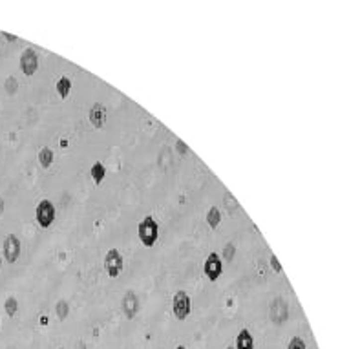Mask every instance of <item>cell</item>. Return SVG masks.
Segmentation results:
<instances>
[{
    "label": "cell",
    "instance_id": "6",
    "mask_svg": "<svg viewBox=\"0 0 349 349\" xmlns=\"http://www.w3.org/2000/svg\"><path fill=\"white\" fill-rule=\"evenodd\" d=\"M37 68H39V53L33 48H26L20 55V70L26 77H31L37 72Z\"/></svg>",
    "mask_w": 349,
    "mask_h": 349
},
{
    "label": "cell",
    "instance_id": "8",
    "mask_svg": "<svg viewBox=\"0 0 349 349\" xmlns=\"http://www.w3.org/2000/svg\"><path fill=\"white\" fill-rule=\"evenodd\" d=\"M269 316H270V320H272V324H276V326H280V324H283V322H287V316H289L287 302H285L283 298L272 300Z\"/></svg>",
    "mask_w": 349,
    "mask_h": 349
},
{
    "label": "cell",
    "instance_id": "11",
    "mask_svg": "<svg viewBox=\"0 0 349 349\" xmlns=\"http://www.w3.org/2000/svg\"><path fill=\"white\" fill-rule=\"evenodd\" d=\"M234 349H254V338L249 329H242L236 338V348Z\"/></svg>",
    "mask_w": 349,
    "mask_h": 349
},
{
    "label": "cell",
    "instance_id": "5",
    "mask_svg": "<svg viewBox=\"0 0 349 349\" xmlns=\"http://www.w3.org/2000/svg\"><path fill=\"white\" fill-rule=\"evenodd\" d=\"M203 270H205V276H207L210 282H216L218 278L223 272V262H221L220 254L210 253L205 260V265H203Z\"/></svg>",
    "mask_w": 349,
    "mask_h": 349
},
{
    "label": "cell",
    "instance_id": "24",
    "mask_svg": "<svg viewBox=\"0 0 349 349\" xmlns=\"http://www.w3.org/2000/svg\"><path fill=\"white\" fill-rule=\"evenodd\" d=\"M2 37H6L7 40H17V37H15V35H9V33H2Z\"/></svg>",
    "mask_w": 349,
    "mask_h": 349
},
{
    "label": "cell",
    "instance_id": "27",
    "mask_svg": "<svg viewBox=\"0 0 349 349\" xmlns=\"http://www.w3.org/2000/svg\"><path fill=\"white\" fill-rule=\"evenodd\" d=\"M175 349H186V348H185V346H177Z\"/></svg>",
    "mask_w": 349,
    "mask_h": 349
},
{
    "label": "cell",
    "instance_id": "28",
    "mask_svg": "<svg viewBox=\"0 0 349 349\" xmlns=\"http://www.w3.org/2000/svg\"><path fill=\"white\" fill-rule=\"evenodd\" d=\"M0 267H2V258H0Z\"/></svg>",
    "mask_w": 349,
    "mask_h": 349
},
{
    "label": "cell",
    "instance_id": "26",
    "mask_svg": "<svg viewBox=\"0 0 349 349\" xmlns=\"http://www.w3.org/2000/svg\"><path fill=\"white\" fill-rule=\"evenodd\" d=\"M40 324L46 326V324H48V316H40Z\"/></svg>",
    "mask_w": 349,
    "mask_h": 349
},
{
    "label": "cell",
    "instance_id": "17",
    "mask_svg": "<svg viewBox=\"0 0 349 349\" xmlns=\"http://www.w3.org/2000/svg\"><path fill=\"white\" fill-rule=\"evenodd\" d=\"M68 304L64 302V300H59L57 302V305H55V313H57V316L61 318V320H66V316H68Z\"/></svg>",
    "mask_w": 349,
    "mask_h": 349
},
{
    "label": "cell",
    "instance_id": "3",
    "mask_svg": "<svg viewBox=\"0 0 349 349\" xmlns=\"http://www.w3.org/2000/svg\"><path fill=\"white\" fill-rule=\"evenodd\" d=\"M35 218H37V223H39L42 229L51 227V223L55 221V207H53V203H51L50 199H42V201L37 205Z\"/></svg>",
    "mask_w": 349,
    "mask_h": 349
},
{
    "label": "cell",
    "instance_id": "7",
    "mask_svg": "<svg viewBox=\"0 0 349 349\" xmlns=\"http://www.w3.org/2000/svg\"><path fill=\"white\" fill-rule=\"evenodd\" d=\"M20 240H18L15 234H7L6 240H4V258H6L7 263H15L18 258H20Z\"/></svg>",
    "mask_w": 349,
    "mask_h": 349
},
{
    "label": "cell",
    "instance_id": "2",
    "mask_svg": "<svg viewBox=\"0 0 349 349\" xmlns=\"http://www.w3.org/2000/svg\"><path fill=\"white\" fill-rule=\"evenodd\" d=\"M172 311H174V316L177 320H185L186 316L190 315L192 311V302L190 296L185 293V291H177L172 298Z\"/></svg>",
    "mask_w": 349,
    "mask_h": 349
},
{
    "label": "cell",
    "instance_id": "21",
    "mask_svg": "<svg viewBox=\"0 0 349 349\" xmlns=\"http://www.w3.org/2000/svg\"><path fill=\"white\" fill-rule=\"evenodd\" d=\"M270 267H272L274 272H282V265H280V262H278V258H276L274 254L270 256Z\"/></svg>",
    "mask_w": 349,
    "mask_h": 349
},
{
    "label": "cell",
    "instance_id": "14",
    "mask_svg": "<svg viewBox=\"0 0 349 349\" xmlns=\"http://www.w3.org/2000/svg\"><path fill=\"white\" fill-rule=\"evenodd\" d=\"M57 93L61 95V99H66L70 95V91H72V81L68 79V77H61V79L57 81Z\"/></svg>",
    "mask_w": 349,
    "mask_h": 349
},
{
    "label": "cell",
    "instance_id": "23",
    "mask_svg": "<svg viewBox=\"0 0 349 349\" xmlns=\"http://www.w3.org/2000/svg\"><path fill=\"white\" fill-rule=\"evenodd\" d=\"M175 148L179 150V154H186V152H188V148L185 147V143H183V141H177V143H175Z\"/></svg>",
    "mask_w": 349,
    "mask_h": 349
},
{
    "label": "cell",
    "instance_id": "16",
    "mask_svg": "<svg viewBox=\"0 0 349 349\" xmlns=\"http://www.w3.org/2000/svg\"><path fill=\"white\" fill-rule=\"evenodd\" d=\"M4 309H6V315L7 316H15L18 311V302L15 296H9V298H6V302H4Z\"/></svg>",
    "mask_w": 349,
    "mask_h": 349
},
{
    "label": "cell",
    "instance_id": "25",
    "mask_svg": "<svg viewBox=\"0 0 349 349\" xmlns=\"http://www.w3.org/2000/svg\"><path fill=\"white\" fill-rule=\"evenodd\" d=\"M2 212H4V199L0 196V216H2Z\"/></svg>",
    "mask_w": 349,
    "mask_h": 349
},
{
    "label": "cell",
    "instance_id": "22",
    "mask_svg": "<svg viewBox=\"0 0 349 349\" xmlns=\"http://www.w3.org/2000/svg\"><path fill=\"white\" fill-rule=\"evenodd\" d=\"M225 199H227V201H231V203H227V205H229V210H231V212L234 210V208H238V201L231 196V194H227Z\"/></svg>",
    "mask_w": 349,
    "mask_h": 349
},
{
    "label": "cell",
    "instance_id": "1",
    "mask_svg": "<svg viewBox=\"0 0 349 349\" xmlns=\"http://www.w3.org/2000/svg\"><path fill=\"white\" fill-rule=\"evenodd\" d=\"M137 234H139V240H141V243L145 247H152L159 238L158 221L154 220L152 216H147V218L139 223V227H137Z\"/></svg>",
    "mask_w": 349,
    "mask_h": 349
},
{
    "label": "cell",
    "instance_id": "29",
    "mask_svg": "<svg viewBox=\"0 0 349 349\" xmlns=\"http://www.w3.org/2000/svg\"><path fill=\"white\" fill-rule=\"evenodd\" d=\"M227 349H234V348H227Z\"/></svg>",
    "mask_w": 349,
    "mask_h": 349
},
{
    "label": "cell",
    "instance_id": "15",
    "mask_svg": "<svg viewBox=\"0 0 349 349\" xmlns=\"http://www.w3.org/2000/svg\"><path fill=\"white\" fill-rule=\"evenodd\" d=\"M39 163H40V167H42V169H50L51 163H53V150H51V148H48V147L40 148Z\"/></svg>",
    "mask_w": 349,
    "mask_h": 349
},
{
    "label": "cell",
    "instance_id": "4",
    "mask_svg": "<svg viewBox=\"0 0 349 349\" xmlns=\"http://www.w3.org/2000/svg\"><path fill=\"white\" fill-rule=\"evenodd\" d=\"M123 254L119 253L117 249H110L104 256V269H106L108 276L110 278H117L121 274V270H123Z\"/></svg>",
    "mask_w": 349,
    "mask_h": 349
},
{
    "label": "cell",
    "instance_id": "18",
    "mask_svg": "<svg viewBox=\"0 0 349 349\" xmlns=\"http://www.w3.org/2000/svg\"><path fill=\"white\" fill-rule=\"evenodd\" d=\"M234 254H236L234 243H227L225 249H223V260H225V262H232V260H234Z\"/></svg>",
    "mask_w": 349,
    "mask_h": 349
},
{
    "label": "cell",
    "instance_id": "12",
    "mask_svg": "<svg viewBox=\"0 0 349 349\" xmlns=\"http://www.w3.org/2000/svg\"><path fill=\"white\" fill-rule=\"evenodd\" d=\"M90 175H91V179H93L95 185H101L102 181H104V177H106V169H104V165H102L101 161H97V163L91 165Z\"/></svg>",
    "mask_w": 349,
    "mask_h": 349
},
{
    "label": "cell",
    "instance_id": "20",
    "mask_svg": "<svg viewBox=\"0 0 349 349\" xmlns=\"http://www.w3.org/2000/svg\"><path fill=\"white\" fill-rule=\"evenodd\" d=\"M287 349H307V348H305V342L302 340V338L294 337V338H291V342H289Z\"/></svg>",
    "mask_w": 349,
    "mask_h": 349
},
{
    "label": "cell",
    "instance_id": "10",
    "mask_svg": "<svg viewBox=\"0 0 349 349\" xmlns=\"http://www.w3.org/2000/svg\"><path fill=\"white\" fill-rule=\"evenodd\" d=\"M88 117H90V123L93 124L95 128H102L104 123H106V106L101 104V102H95V104L90 108Z\"/></svg>",
    "mask_w": 349,
    "mask_h": 349
},
{
    "label": "cell",
    "instance_id": "13",
    "mask_svg": "<svg viewBox=\"0 0 349 349\" xmlns=\"http://www.w3.org/2000/svg\"><path fill=\"white\" fill-rule=\"evenodd\" d=\"M207 223L210 229H218L221 223V212L218 207H210V210L207 212Z\"/></svg>",
    "mask_w": 349,
    "mask_h": 349
},
{
    "label": "cell",
    "instance_id": "9",
    "mask_svg": "<svg viewBox=\"0 0 349 349\" xmlns=\"http://www.w3.org/2000/svg\"><path fill=\"white\" fill-rule=\"evenodd\" d=\"M123 311H124V315H126V318H130V320L137 315V311H139V298H137V294H135L134 291H128V293L124 294Z\"/></svg>",
    "mask_w": 349,
    "mask_h": 349
},
{
    "label": "cell",
    "instance_id": "19",
    "mask_svg": "<svg viewBox=\"0 0 349 349\" xmlns=\"http://www.w3.org/2000/svg\"><path fill=\"white\" fill-rule=\"evenodd\" d=\"M18 90V83L15 77H7L6 79V91L9 93V95H15Z\"/></svg>",
    "mask_w": 349,
    "mask_h": 349
}]
</instances>
